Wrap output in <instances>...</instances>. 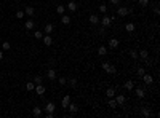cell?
Masks as SVG:
<instances>
[{
	"mask_svg": "<svg viewBox=\"0 0 160 118\" xmlns=\"http://www.w3.org/2000/svg\"><path fill=\"white\" fill-rule=\"evenodd\" d=\"M101 69L104 70V72H107V73H110V75H115L117 73V69L112 66L110 62H103L101 64Z\"/></svg>",
	"mask_w": 160,
	"mask_h": 118,
	"instance_id": "obj_1",
	"label": "cell"
},
{
	"mask_svg": "<svg viewBox=\"0 0 160 118\" xmlns=\"http://www.w3.org/2000/svg\"><path fill=\"white\" fill-rule=\"evenodd\" d=\"M99 21H101V24H103V27H109V26L112 24V21H114V18H112V16H109V14H106V13H104V16H103V18H99Z\"/></svg>",
	"mask_w": 160,
	"mask_h": 118,
	"instance_id": "obj_2",
	"label": "cell"
},
{
	"mask_svg": "<svg viewBox=\"0 0 160 118\" xmlns=\"http://www.w3.org/2000/svg\"><path fill=\"white\" fill-rule=\"evenodd\" d=\"M130 13H131V10L127 8V7H118V10H117V14L120 16V18H125V16L130 14Z\"/></svg>",
	"mask_w": 160,
	"mask_h": 118,
	"instance_id": "obj_3",
	"label": "cell"
},
{
	"mask_svg": "<svg viewBox=\"0 0 160 118\" xmlns=\"http://www.w3.org/2000/svg\"><path fill=\"white\" fill-rule=\"evenodd\" d=\"M141 78H143V81H144V83H146L147 86L154 83V77H152V75H149V73H144L143 77H141Z\"/></svg>",
	"mask_w": 160,
	"mask_h": 118,
	"instance_id": "obj_4",
	"label": "cell"
},
{
	"mask_svg": "<svg viewBox=\"0 0 160 118\" xmlns=\"http://www.w3.org/2000/svg\"><path fill=\"white\" fill-rule=\"evenodd\" d=\"M123 88H125L127 91H133V90H134V81H133V80H127L125 85H123Z\"/></svg>",
	"mask_w": 160,
	"mask_h": 118,
	"instance_id": "obj_5",
	"label": "cell"
},
{
	"mask_svg": "<svg viewBox=\"0 0 160 118\" xmlns=\"http://www.w3.org/2000/svg\"><path fill=\"white\" fill-rule=\"evenodd\" d=\"M69 104H70V96H69V94H66V96L63 97V101H61V107L63 109H67Z\"/></svg>",
	"mask_w": 160,
	"mask_h": 118,
	"instance_id": "obj_6",
	"label": "cell"
},
{
	"mask_svg": "<svg viewBox=\"0 0 160 118\" xmlns=\"http://www.w3.org/2000/svg\"><path fill=\"white\" fill-rule=\"evenodd\" d=\"M134 29H136V24H134V22H127V24H125V31H127L128 34H133Z\"/></svg>",
	"mask_w": 160,
	"mask_h": 118,
	"instance_id": "obj_7",
	"label": "cell"
},
{
	"mask_svg": "<svg viewBox=\"0 0 160 118\" xmlns=\"http://www.w3.org/2000/svg\"><path fill=\"white\" fill-rule=\"evenodd\" d=\"M67 110L70 112V115H74V113H77V112H79V107H77V104L70 102V104L67 105Z\"/></svg>",
	"mask_w": 160,
	"mask_h": 118,
	"instance_id": "obj_8",
	"label": "cell"
},
{
	"mask_svg": "<svg viewBox=\"0 0 160 118\" xmlns=\"http://www.w3.org/2000/svg\"><path fill=\"white\" fill-rule=\"evenodd\" d=\"M24 27H26V31H34V29H35V22L32 19H27L26 24H24Z\"/></svg>",
	"mask_w": 160,
	"mask_h": 118,
	"instance_id": "obj_9",
	"label": "cell"
},
{
	"mask_svg": "<svg viewBox=\"0 0 160 118\" xmlns=\"http://www.w3.org/2000/svg\"><path fill=\"white\" fill-rule=\"evenodd\" d=\"M46 77H48V80H55L56 78V70L55 69H46Z\"/></svg>",
	"mask_w": 160,
	"mask_h": 118,
	"instance_id": "obj_10",
	"label": "cell"
},
{
	"mask_svg": "<svg viewBox=\"0 0 160 118\" xmlns=\"http://www.w3.org/2000/svg\"><path fill=\"white\" fill-rule=\"evenodd\" d=\"M34 90H35V94H39V96H42V94L45 93V86H43L42 83H40V85H35V88H34Z\"/></svg>",
	"mask_w": 160,
	"mask_h": 118,
	"instance_id": "obj_11",
	"label": "cell"
},
{
	"mask_svg": "<svg viewBox=\"0 0 160 118\" xmlns=\"http://www.w3.org/2000/svg\"><path fill=\"white\" fill-rule=\"evenodd\" d=\"M118 45H120V42H118L117 38H110V40H109V48L115 50V48H118Z\"/></svg>",
	"mask_w": 160,
	"mask_h": 118,
	"instance_id": "obj_12",
	"label": "cell"
},
{
	"mask_svg": "<svg viewBox=\"0 0 160 118\" xmlns=\"http://www.w3.org/2000/svg\"><path fill=\"white\" fill-rule=\"evenodd\" d=\"M42 42L46 45V46H50L51 43H53V38L50 37V34H46V35H43V38H42Z\"/></svg>",
	"mask_w": 160,
	"mask_h": 118,
	"instance_id": "obj_13",
	"label": "cell"
},
{
	"mask_svg": "<svg viewBox=\"0 0 160 118\" xmlns=\"http://www.w3.org/2000/svg\"><path fill=\"white\" fill-rule=\"evenodd\" d=\"M24 14H27V16L32 18V16L35 14V8H34V7H26V8H24Z\"/></svg>",
	"mask_w": 160,
	"mask_h": 118,
	"instance_id": "obj_14",
	"label": "cell"
},
{
	"mask_svg": "<svg viewBox=\"0 0 160 118\" xmlns=\"http://www.w3.org/2000/svg\"><path fill=\"white\" fill-rule=\"evenodd\" d=\"M61 22L64 26H69L70 24V16L69 14H61Z\"/></svg>",
	"mask_w": 160,
	"mask_h": 118,
	"instance_id": "obj_15",
	"label": "cell"
},
{
	"mask_svg": "<svg viewBox=\"0 0 160 118\" xmlns=\"http://www.w3.org/2000/svg\"><path fill=\"white\" fill-rule=\"evenodd\" d=\"M138 57L144 61V59H147V57H149V51H147V50H141V51L138 53Z\"/></svg>",
	"mask_w": 160,
	"mask_h": 118,
	"instance_id": "obj_16",
	"label": "cell"
},
{
	"mask_svg": "<svg viewBox=\"0 0 160 118\" xmlns=\"http://www.w3.org/2000/svg\"><path fill=\"white\" fill-rule=\"evenodd\" d=\"M136 97H138V99H143L144 96H146V91L143 90V88H136Z\"/></svg>",
	"mask_w": 160,
	"mask_h": 118,
	"instance_id": "obj_17",
	"label": "cell"
},
{
	"mask_svg": "<svg viewBox=\"0 0 160 118\" xmlns=\"http://www.w3.org/2000/svg\"><path fill=\"white\" fill-rule=\"evenodd\" d=\"M88 19H90L91 24H99V16H98V14H90V18H88Z\"/></svg>",
	"mask_w": 160,
	"mask_h": 118,
	"instance_id": "obj_18",
	"label": "cell"
},
{
	"mask_svg": "<svg viewBox=\"0 0 160 118\" xmlns=\"http://www.w3.org/2000/svg\"><path fill=\"white\" fill-rule=\"evenodd\" d=\"M55 109H56V105L53 104V102H46V105H45V112H55Z\"/></svg>",
	"mask_w": 160,
	"mask_h": 118,
	"instance_id": "obj_19",
	"label": "cell"
},
{
	"mask_svg": "<svg viewBox=\"0 0 160 118\" xmlns=\"http://www.w3.org/2000/svg\"><path fill=\"white\" fill-rule=\"evenodd\" d=\"M141 115H143L144 118H149V116H151V110H149V107H143V109H141Z\"/></svg>",
	"mask_w": 160,
	"mask_h": 118,
	"instance_id": "obj_20",
	"label": "cell"
},
{
	"mask_svg": "<svg viewBox=\"0 0 160 118\" xmlns=\"http://www.w3.org/2000/svg\"><path fill=\"white\" fill-rule=\"evenodd\" d=\"M115 101H117V105H123L125 104V96H123V94H118L115 97Z\"/></svg>",
	"mask_w": 160,
	"mask_h": 118,
	"instance_id": "obj_21",
	"label": "cell"
},
{
	"mask_svg": "<svg viewBox=\"0 0 160 118\" xmlns=\"http://www.w3.org/2000/svg\"><path fill=\"white\" fill-rule=\"evenodd\" d=\"M53 29H55V26H53V24H51V22H48V24H46V26H45V29H43V32H45V34H51V32H53Z\"/></svg>",
	"mask_w": 160,
	"mask_h": 118,
	"instance_id": "obj_22",
	"label": "cell"
},
{
	"mask_svg": "<svg viewBox=\"0 0 160 118\" xmlns=\"http://www.w3.org/2000/svg\"><path fill=\"white\" fill-rule=\"evenodd\" d=\"M32 115L34 116H42V109L40 107H34L32 109Z\"/></svg>",
	"mask_w": 160,
	"mask_h": 118,
	"instance_id": "obj_23",
	"label": "cell"
},
{
	"mask_svg": "<svg viewBox=\"0 0 160 118\" xmlns=\"http://www.w3.org/2000/svg\"><path fill=\"white\" fill-rule=\"evenodd\" d=\"M98 54L99 56H106L107 54V48H106V46H99L98 48Z\"/></svg>",
	"mask_w": 160,
	"mask_h": 118,
	"instance_id": "obj_24",
	"label": "cell"
},
{
	"mask_svg": "<svg viewBox=\"0 0 160 118\" xmlns=\"http://www.w3.org/2000/svg\"><path fill=\"white\" fill-rule=\"evenodd\" d=\"M106 96L107 97H114L115 96V90L114 88H107V90H106Z\"/></svg>",
	"mask_w": 160,
	"mask_h": 118,
	"instance_id": "obj_25",
	"label": "cell"
},
{
	"mask_svg": "<svg viewBox=\"0 0 160 118\" xmlns=\"http://www.w3.org/2000/svg\"><path fill=\"white\" fill-rule=\"evenodd\" d=\"M138 5H139V7H143V8H146V7H149V5H151V2H149V0H138Z\"/></svg>",
	"mask_w": 160,
	"mask_h": 118,
	"instance_id": "obj_26",
	"label": "cell"
},
{
	"mask_svg": "<svg viewBox=\"0 0 160 118\" xmlns=\"http://www.w3.org/2000/svg\"><path fill=\"white\" fill-rule=\"evenodd\" d=\"M64 11H66V7H64V5H58L56 7V13L58 14H64Z\"/></svg>",
	"mask_w": 160,
	"mask_h": 118,
	"instance_id": "obj_27",
	"label": "cell"
},
{
	"mask_svg": "<svg viewBox=\"0 0 160 118\" xmlns=\"http://www.w3.org/2000/svg\"><path fill=\"white\" fill-rule=\"evenodd\" d=\"M67 10H69V11H75V10H77V3H75V2H69V3H67Z\"/></svg>",
	"mask_w": 160,
	"mask_h": 118,
	"instance_id": "obj_28",
	"label": "cell"
},
{
	"mask_svg": "<svg viewBox=\"0 0 160 118\" xmlns=\"http://www.w3.org/2000/svg\"><path fill=\"white\" fill-rule=\"evenodd\" d=\"M146 73V69L144 67H136V75H138V77H143Z\"/></svg>",
	"mask_w": 160,
	"mask_h": 118,
	"instance_id": "obj_29",
	"label": "cell"
},
{
	"mask_svg": "<svg viewBox=\"0 0 160 118\" xmlns=\"http://www.w3.org/2000/svg\"><path fill=\"white\" fill-rule=\"evenodd\" d=\"M34 88H35V83H34V81H27V83H26V90H27V91H34Z\"/></svg>",
	"mask_w": 160,
	"mask_h": 118,
	"instance_id": "obj_30",
	"label": "cell"
},
{
	"mask_svg": "<svg viewBox=\"0 0 160 118\" xmlns=\"http://www.w3.org/2000/svg\"><path fill=\"white\" fill-rule=\"evenodd\" d=\"M0 48H2V50H5V51H8V50L11 48V45H10L8 42H3V43H0Z\"/></svg>",
	"mask_w": 160,
	"mask_h": 118,
	"instance_id": "obj_31",
	"label": "cell"
},
{
	"mask_svg": "<svg viewBox=\"0 0 160 118\" xmlns=\"http://www.w3.org/2000/svg\"><path fill=\"white\" fill-rule=\"evenodd\" d=\"M34 35H35V38H37V40H42V38H43V32H42V31H35Z\"/></svg>",
	"mask_w": 160,
	"mask_h": 118,
	"instance_id": "obj_32",
	"label": "cell"
},
{
	"mask_svg": "<svg viewBox=\"0 0 160 118\" xmlns=\"http://www.w3.org/2000/svg\"><path fill=\"white\" fill-rule=\"evenodd\" d=\"M67 83H69L70 88H75V86H77V78H70V80H67Z\"/></svg>",
	"mask_w": 160,
	"mask_h": 118,
	"instance_id": "obj_33",
	"label": "cell"
},
{
	"mask_svg": "<svg viewBox=\"0 0 160 118\" xmlns=\"http://www.w3.org/2000/svg\"><path fill=\"white\" fill-rule=\"evenodd\" d=\"M130 57L131 59H138V51L136 50H130Z\"/></svg>",
	"mask_w": 160,
	"mask_h": 118,
	"instance_id": "obj_34",
	"label": "cell"
},
{
	"mask_svg": "<svg viewBox=\"0 0 160 118\" xmlns=\"http://www.w3.org/2000/svg\"><path fill=\"white\" fill-rule=\"evenodd\" d=\"M109 107H110V109H117V101H115V99H112V97H110V101H109Z\"/></svg>",
	"mask_w": 160,
	"mask_h": 118,
	"instance_id": "obj_35",
	"label": "cell"
},
{
	"mask_svg": "<svg viewBox=\"0 0 160 118\" xmlns=\"http://www.w3.org/2000/svg\"><path fill=\"white\" fill-rule=\"evenodd\" d=\"M24 16H26V14H24V11H22V10H18V11H16V18H18V19H22Z\"/></svg>",
	"mask_w": 160,
	"mask_h": 118,
	"instance_id": "obj_36",
	"label": "cell"
},
{
	"mask_svg": "<svg viewBox=\"0 0 160 118\" xmlns=\"http://www.w3.org/2000/svg\"><path fill=\"white\" fill-rule=\"evenodd\" d=\"M34 83H35V85H40V83H42V77H40V75H37V77L34 78Z\"/></svg>",
	"mask_w": 160,
	"mask_h": 118,
	"instance_id": "obj_37",
	"label": "cell"
},
{
	"mask_svg": "<svg viewBox=\"0 0 160 118\" xmlns=\"http://www.w3.org/2000/svg\"><path fill=\"white\" fill-rule=\"evenodd\" d=\"M99 11H101L103 14H104V13H107V7H106V5H99Z\"/></svg>",
	"mask_w": 160,
	"mask_h": 118,
	"instance_id": "obj_38",
	"label": "cell"
},
{
	"mask_svg": "<svg viewBox=\"0 0 160 118\" xmlns=\"http://www.w3.org/2000/svg\"><path fill=\"white\" fill-rule=\"evenodd\" d=\"M59 85L61 86H64V85H67V80L64 78V77H61V78H59Z\"/></svg>",
	"mask_w": 160,
	"mask_h": 118,
	"instance_id": "obj_39",
	"label": "cell"
},
{
	"mask_svg": "<svg viewBox=\"0 0 160 118\" xmlns=\"http://www.w3.org/2000/svg\"><path fill=\"white\" fill-rule=\"evenodd\" d=\"M109 3H112V5H118V3H120V0H109Z\"/></svg>",
	"mask_w": 160,
	"mask_h": 118,
	"instance_id": "obj_40",
	"label": "cell"
},
{
	"mask_svg": "<svg viewBox=\"0 0 160 118\" xmlns=\"http://www.w3.org/2000/svg\"><path fill=\"white\" fill-rule=\"evenodd\" d=\"M154 13H155V14L158 16V14H160V8H158V7H155V8H154Z\"/></svg>",
	"mask_w": 160,
	"mask_h": 118,
	"instance_id": "obj_41",
	"label": "cell"
},
{
	"mask_svg": "<svg viewBox=\"0 0 160 118\" xmlns=\"http://www.w3.org/2000/svg\"><path fill=\"white\" fill-rule=\"evenodd\" d=\"M0 59H3V51L0 50Z\"/></svg>",
	"mask_w": 160,
	"mask_h": 118,
	"instance_id": "obj_42",
	"label": "cell"
}]
</instances>
